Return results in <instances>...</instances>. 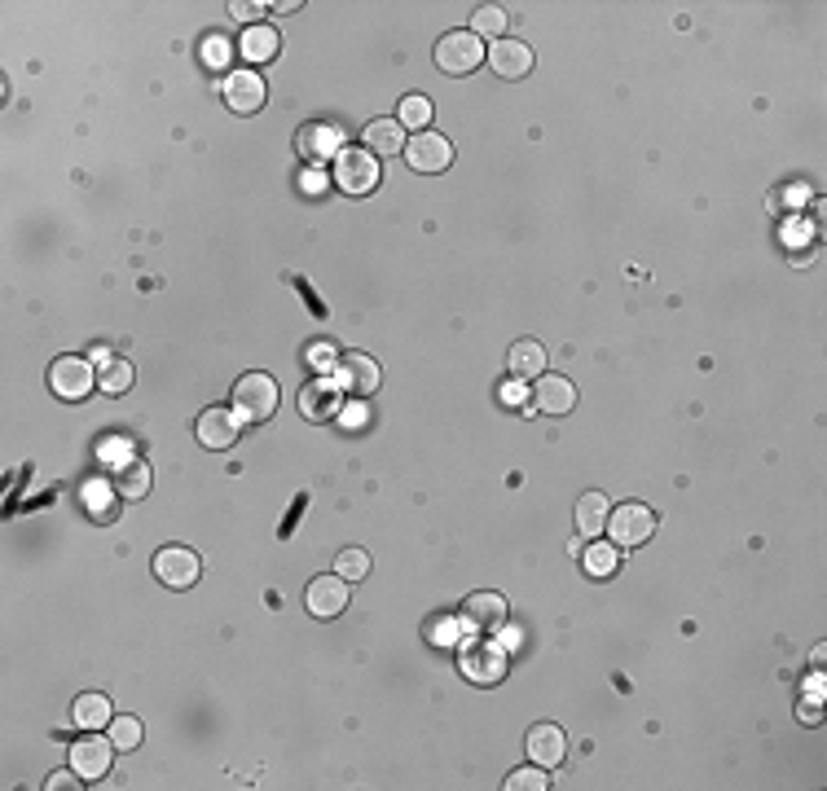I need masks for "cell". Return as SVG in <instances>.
<instances>
[{
  "mask_svg": "<svg viewBox=\"0 0 827 791\" xmlns=\"http://www.w3.org/2000/svg\"><path fill=\"white\" fill-rule=\"evenodd\" d=\"M88 361H97V370H102V365H110V361H115V352H106V348H97L93 356H88Z\"/></svg>",
  "mask_w": 827,
  "mask_h": 791,
  "instance_id": "41",
  "label": "cell"
},
{
  "mask_svg": "<svg viewBox=\"0 0 827 791\" xmlns=\"http://www.w3.org/2000/svg\"><path fill=\"white\" fill-rule=\"evenodd\" d=\"M238 53L247 62H269L273 53H278V31L264 27V22H251V27L242 31V40H238Z\"/></svg>",
  "mask_w": 827,
  "mask_h": 791,
  "instance_id": "21",
  "label": "cell"
},
{
  "mask_svg": "<svg viewBox=\"0 0 827 791\" xmlns=\"http://www.w3.org/2000/svg\"><path fill=\"white\" fill-rule=\"evenodd\" d=\"M396 115H401V128H418V132H427V124H432V102H427L423 93H414V97H405Z\"/></svg>",
  "mask_w": 827,
  "mask_h": 791,
  "instance_id": "30",
  "label": "cell"
},
{
  "mask_svg": "<svg viewBox=\"0 0 827 791\" xmlns=\"http://www.w3.org/2000/svg\"><path fill=\"white\" fill-rule=\"evenodd\" d=\"M608 515H612L608 497H603V493H586L577 501V532H581V537H599V532L608 528Z\"/></svg>",
  "mask_w": 827,
  "mask_h": 791,
  "instance_id": "24",
  "label": "cell"
},
{
  "mask_svg": "<svg viewBox=\"0 0 827 791\" xmlns=\"http://www.w3.org/2000/svg\"><path fill=\"white\" fill-rule=\"evenodd\" d=\"M295 146H300L304 159H330V154H339L348 146L344 141V132H339V124H330V119H313V124H304L300 128V137H295Z\"/></svg>",
  "mask_w": 827,
  "mask_h": 791,
  "instance_id": "13",
  "label": "cell"
},
{
  "mask_svg": "<svg viewBox=\"0 0 827 791\" xmlns=\"http://www.w3.org/2000/svg\"><path fill=\"white\" fill-rule=\"evenodd\" d=\"M304 603L317 620H335L339 611L348 607V581L344 576H317V581H308V589H304Z\"/></svg>",
  "mask_w": 827,
  "mask_h": 791,
  "instance_id": "12",
  "label": "cell"
},
{
  "mask_svg": "<svg viewBox=\"0 0 827 791\" xmlns=\"http://www.w3.org/2000/svg\"><path fill=\"white\" fill-rule=\"evenodd\" d=\"M300 189H304V194H322L326 176H322V172H304V176H300Z\"/></svg>",
  "mask_w": 827,
  "mask_h": 791,
  "instance_id": "38",
  "label": "cell"
},
{
  "mask_svg": "<svg viewBox=\"0 0 827 791\" xmlns=\"http://www.w3.org/2000/svg\"><path fill=\"white\" fill-rule=\"evenodd\" d=\"M75 778H80L75 770H58V774H49V783H44V787H49V791H62V787H80V783H75Z\"/></svg>",
  "mask_w": 827,
  "mask_h": 791,
  "instance_id": "37",
  "label": "cell"
},
{
  "mask_svg": "<svg viewBox=\"0 0 827 791\" xmlns=\"http://www.w3.org/2000/svg\"><path fill=\"white\" fill-rule=\"evenodd\" d=\"M234 405H238V414L247 418V422H264V418H273V409H278V383H273L269 374H242L238 383H234Z\"/></svg>",
  "mask_w": 827,
  "mask_h": 791,
  "instance_id": "3",
  "label": "cell"
},
{
  "mask_svg": "<svg viewBox=\"0 0 827 791\" xmlns=\"http://www.w3.org/2000/svg\"><path fill=\"white\" fill-rule=\"evenodd\" d=\"M115 493L119 488H110L106 479H88V484L80 488V497H84V510H88V519H97V523H110L119 515V506H115Z\"/></svg>",
  "mask_w": 827,
  "mask_h": 791,
  "instance_id": "20",
  "label": "cell"
},
{
  "mask_svg": "<svg viewBox=\"0 0 827 791\" xmlns=\"http://www.w3.org/2000/svg\"><path fill=\"white\" fill-rule=\"evenodd\" d=\"M115 743L110 739H97V734H88V739H80L71 748V770L88 778V783H97V778H106L110 774V761H115Z\"/></svg>",
  "mask_w": 827,
  "mask_h": 791,
  "instance_id": "11",
  "label": "cell"
},
{
  "mask_svg": "<svg viewBox=\"0 0 827 791\" xmlns=\"http://www.w3.org/2000/svg\"><path fill=\"white\" fill-rule=\"evenodd\" d=\"M110 743H115L119 752H132L141 743V721L137 717H119L110 721Z\"/></svg>",
  "mask_w": 827,
  "mask_h": 791,
  "instance_id": "33",
  "label": "cell"
},
{
  "mask_svg": "<svg viewBox=\"0 0 827 791\" xmlns=\"http://www.w3.org/2000/svg\"><path fill=\"white\" fill-rule=\"evenodd\" d=\"M502 787H506V791H546V787H550V778H546L542 765H537V770H515Z\"/></svg>",
  "mask_w": 827,
  "mask_h": 791,
  "instance_id": "34",
  "label": "cell"
},
{
  "mask_svg": "<svg viewBox=\"0 0 827 791\" xmlns=\"http://www.w3.org/2000/svg\"><path fill=\"white\" fill-rule=\"evenodd\" d=\"M572 405H577V387H572L568 378H559V374H542V378H537L533 409H542V414H568Z\"/></svg>",
  "mask_w": 827,
  "mask_h": 791,
  "instance_id": "18",
  "label": "cell"
},
{
  "mask_svg": "<svg viewBox=\"0 0 827 791\" xmlns=\"http://www.w3.org/2000/svg\"><path fill=\"white\" fill-rule=\"evenodd\" d=\"M335 572L344 576V581H361V576H370V554L366 550H339V559H335Z\"/></svg>",
  "mask_w": 827,
  "mask_h": 791,
  "instance_id": "32",
  "label": "cell"
},
{
  "mask_svg": "<svg viewBox=\"0 0 827 791\" xmlns=\"http://www.w3.org/2000/svg\"><path fill=\"white\" fill-rule=\"evenodd\" d=\"M198 572H203V563H198V554L185 550V545H168V550L154 554V576L168 589H190L198 581Z\"/></svg>",
  "mask_w": 827,
  "mask_h": 791,
  "instance_id": "9",
  "label": "cell"
},
{
  "mask_svg": "<svg viewBox=\"0 0 827 791\" xmlns=\"http://www.w3.org/2000/svg\"><path fill=\"white\" fill-rule=\"evenodd\" d=\"M506 361H511V374L520 378V383H524V378H542L546 374V348L537 339H520Z\"/></svg>",
  "mask_w": 827,
  "mask_h": 791,
  "instance_id": "19",
  "label": "cell"
},
{
  "mask_svg": "<svg viewBox=\"0 0 827 791\" xmlns=\"http://www.w3.org/2000/svg\"><path fill=\"white\" fill-rule=\"evenodd\" d=\"M256 14H260V5H234V18H247V22H251Z\"/></svg>",
  "mask_w": 827,
  "mask_h": 791,
  "instance_id": "40",
  "label": "cell"
},
{
  "mask_svg": "<svg viewBox=\"0 0 827 791\" xmlns=\"http://www.w3.org/2000/svg\"><path fill=\"white\" fill-rule=\"evenodd\" d=\"M203 53H207V66H225V62H229V44H225V36H212Z\"/></svg>",
  "mask_w": 827,
  "mask_h": 791,
  "instance_id": "36",
  "label": "cell"
},
{
  "mask_svg": "<svg viewBox=\"0 0 827 791\" xmlns=\"http://www.w3.org/2000/svg\"><path fill=\"white\" fill-rule=\"evenodd\" d=\"M498 396H502V405H506V409H520V414H528V409H533V400H528L533 392H528V387L520 383V378H515V383H506Z\"/></svg>",
  "mask_w": 827,
  "mask_h": 791,
  "instance_id": "35",
  "label": "cell"
},
{
  "mask_svg": "<svg viewBox=\"0 0 827 791\" xmlns=\"http://www.w3.org/2000/svg\"><path fill=\"white\" fill-rule=\"evenodd\" d=\"M423 638L432 642V646H458V642H462V629H458V620L449 616V611H436V616H427Z\"/></svg>",
  "mask_w": 827,
  "mask_h": 791,
  "instance_id": "28",
  "label": "cell"
},
{
  "mask_svg": "<svg viewBox=\"0 0 827 791\" xmlns=\"http://www.w3.org/2000/svg\"><path fill=\"white\" fill-rule=\"evenodd\" d=\"M480 62H484V40L476 31H449V36L436 44V66L445 75H471Z\"/></svg>",
  "mask_w": 827,
  "mask_h": 791,
  "instance_id": "4",
  "label": "cell"
},
{
  "mask_svg": "<svg viewBox=\"0 0 827 791\" xmlns=\"http://www.w3.org/2000/svg\"><path fill=\"white\" fill-rule=\"evenodd\" d=\"M608 537L616 550H638L656 537V510L647 501H625L608 515Z\"/></svg>",
  "mask_w": 827,
  "mask_h": 791,
  "instance_id": "1",
  "label": "cell"
},
{
  "mask_svg": "<svg viewBox=\"0 0 827 791\" xmlns=\"http://www.w3.org/2000/svg\"><path fill=\"white\" fill-rule=\"evenodd\" d=\"M93 383H97V370H93V361H84V356H62V361H53V370H49V387L62 400H84L88 392H93Z\"/></svg>",
  "mask_w": 827,
  "mask_h": 791,
  "instance_id": "7",
  "label": "cell"
},
{
  "mask_svg": "<svg viewBox=\"0 0 827 791\" xmlns=\"http://www.w3.org/2000/svg\"><path fill=\"white\" fill-rule=\"evenodd\" d=\"M564 752H568V739H564V730H559V726L542 721V726L528 730V756H533V765L550 770V765L564 761Z\"/></svg>",
  "mask_w": 827,
  "mask_h": 791,
  "instance_id": "16",
  "label": "cell"
},
{
  "mask_svg": "<svg viewBox=\"0 0 827 791\" xmlns=\"http://www.w3.org/2000/svg\"><path fill=\"white\" fill-rule=\"evenodd\" d=\"M97 387H102L106 396H124L128 387H132V361L115 356L110 365H102V370H97Z\"/></svg>",
  "mask_w": 827,
  "mask_h": 791,
  "instance_id": "27",
  "label": "cell"
},
{
  "mask_svg": "<svg viewBox=\"0 0 827 791\" xmlns=\"http://www.w3.org/2000/svg\"><path fill=\"white\" fill-rule=\"evenodd\" d=\"M264 97H269V88H264V80L256 71H234L225 80V102L238 110V115H256V110L264 106Z\"/></svg>",
  "mask_w": 827,
  "mask_h": 791,
  "instance_id": "15",
  "label": "cell"
},
{
  "mask_svg": "<svg viewBox=\"0 0 827 791\" xmlns=\"http://www.w3.org/2000/svg\"><path fill=\"white\" fill-rule=\"evenodd\" d=\"M115 488H119V497H124V501H141V497L150 493V466L128 458V462L115 471Z\"/></svg>",
  "mask_w": 827,
  "mask_h": 791,
  "instance_id": "25",
  "label": "cell"
},
{
  "mask_svg": "<svg viewBox=\"0 0 827 791\" xmlns=\"http://www.w3.org/2000/svg\"><path fill=\"white\" fill-rule=\"evenodd\" d=\"M489 66L502 75V80H520V75L533 71V49L520 40H498L489 49Z\"/></svg>",
  "mask_w": 827,
  "mask_h": 791,
  "instance_id": "17",
  "label": "cell"
},
{
  "mask_svg": "<svg viewBox=\"0 0 827 791\" xmlns=\"http://www.w3.org/2000/svg\"><path fill=\"white\" fill-rule=\"evenodd\" d=\"M506 9L502 5H484V9H476V14H471V31H476V36L484 40V36H502L506 31Z\"/></svg>",
  "mask_w": 827,
  "mask_h": 791,
  "instance_id": "31",
  "label": "cell"
},
{
  "mask_svg": "<svg viewBox=\"0 0 827 791\" xmlns=\"http://www.w3.org/2000/svg\"><path fill=\"white\" fill-rule=\"evenodd\" d=\"M581 563H586L590 576H612L616 563H621V550H616L612 541H594L586 554H581Z\"/></svg>",
  "mask_w": 827,
  "mask_h": 791,
  "instance_id": "29",
  "label": "cell"
},
{
  "mask_svg": "<svg viewBox=\"0 0 827 791\" xmlns=\"http://www.w3.org/2000/svg\"><path fill=\"white\" fill-rule=\"evenodd\" d=\"M242 436V414L238 409H203V418H198V444L203 449H234Z\"/></svg>",
  "mask_w": 827,
  "mask_h": 791,
  "instance_id": "10",
  "label": "cell"
},
{
  "mask_svg": "<svg viewBox=\"0 0 827 791\" xmlns=\"http://www.w3.org/2000/svg\"><path fill=\"white\" fill-rule=\"evenodd\" d=\"M335 185L344 189V194H352V198L370 194V189L379 185V154L344 146L335 154Z\"/></svg>",
  "mask_w": 827,
  "mask_h": 791,
  "instance_id": "2",
  "label": "cell"
},
{
  "mask_svg": "<svg viewBox=\"0 0 827 791\" xmlns=\"http://www.w3.org/2000/svg\"><path fill=\"white\" fill-rule=\"evenodd\" d=\"M405 159H410L414 172L423 176H436L445 172L449 163H454V146H449V137H440V132H414V141H405Z\"/></svg>",
  "mask_w": 827,
  "mask_h": 791,
  "instance_id": "6",
  "label": "cell"
},
{
  "mask_svg": "<svg viewBox=\"0 0 827 791\" xmlns=\"http://www.w3.org/2000/svg\"><path fill=\"white\" fill-rule=\"evenodd\" d=\"M366 150L374 154H405V128H401V119H374V124H366Z\"/></svg>",
  "mask_w": 827,
  "mask_h": 791,
  "instance_id": "22",
  "label": "cell"
},
{
  "mask_svg": "<svg viewBox=\"0 0 827 791\" xmlns=\"http://www.w3.org/2000/svg\"><path fill=\"white\" fill-rule=\"evenodd\" d=\"M498 646H502V651H511V646H520V629H506V625H502V642H498Z\"/></svg>",
  "mask_w": 827,
  "mask_h": 791,
  "instance_id": "39",
  "label": "cell"
},
{
  "mask_svg": "<svg viewBox=\"0 0 827 791\" xmlns=\"http://www.w3.org/2000/svg\"><path fill=\"white\" fill-rule=\"evenodd\" d=\"M339 396H344V392H335L326 378H322V383H313V387H304V396H300L304 418H317V422L335 418V414H339Z\"/></svg>",
  "mask_w": 827,
  "mask_h": 791,
  "instance_id": "23",
  "label": "cell"
},
{
  "mask_svg": "<svg viewBox=\"0 0 827 791\" xmlns=\"http://www.w3.org/2000/svg\"><path fill=\"white\" fill-rule=\"evenodd\" d=\"M335 383H339V392L344 396L366 400V396L379 392V365H374L370 356H361V352H344L339 356V365H335Z\"/></svg>",
  "mask_w": 827,
  "mask_h": 791,
  "instance_id": "8",
  "label": "cell"
},
{
  "mask_svg": "<svg viewBox=\"0 0 827 791\" xmlns=\"http://www.w3.org/2000/svg\"><path fill=\"white\" fill-rule=\"evenodd\" d=\"M462 625L476 633H498L506 625V598L502 594H471L462 607Z\"/></svg>",
  "mask_w": 827,
  "mask_h": 791,
  "instance_id": "14",
  "label": "cell"
},
{
  "mask_svg": "<svg viewBox=\"0 0 827 791\" xmlns=\"http://www.w3.org/2000/svg\"><path fill=\"white\" fill-rule=\"evenodd\" d=\"M458 664H462V673L471 677L476 686H493V682H502L506 677V651L498 642H462V655H458Z\"/></svg>",
  "mask_w": 827,
  "mask_h": 791,
  "instance_id": "5",
  "label": "cell"
},
{
  "mask_svg": "<svg viewBox=\"0 0 827 791\" xmlns=\"http://www.w3.org/2000/svg\"><path fill=\"white\" fill-rule=\"evenodd\" d=\"M71 712H75V726H80V730H102V726H110V699H106V695H80Z\"/></svg>",
  "mask_w": 827,
  "mask_h": 791,
  "instance_id": "26",
  "label": "cell"
}]
</instances>
